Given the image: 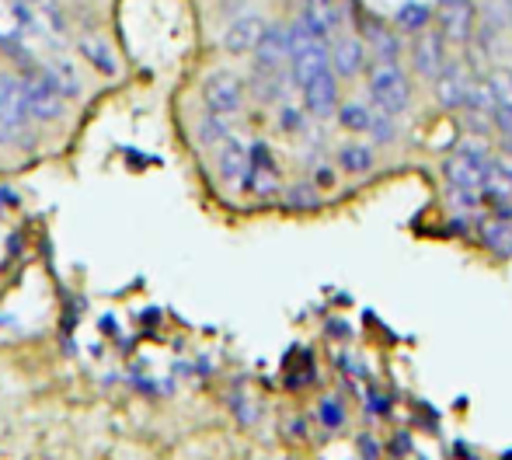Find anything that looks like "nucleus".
<instances>
[{
    "label": "nucleus",
    "instance_id": "nucleus-20",
    "mask_svg": "<svg viewBox=\"0 0 512 460\" xmlns=\"http://www.w3.org/2000/svg\"><path fill=\"white\" fill-rule=\"evenodd\" d=\"M485 81H488V88H492L495 109H509L512 112V67H495Z\"/></svg>",
    "mask_w": 512,
    "mask_h": 460
},
{
    "label": "nucleus",
    "instance_id": "nucleus-15",
    "mask_svg": "<svg viewBox=\"0 0 512 460\" xmlns=\"http://www.w3.org/2000/svg\"><path fill=\"white\" fill-rule=\"evenodd\" d=\"M39 74L42 81L49 84L53 91H60L67 102L81 98L84 84H81V70H77L74 60H49V63H39Z\"/></svg>",
    "mask_w": 512,
    "mask_h": 460
},
{
    "label": "nucleus",
    "instance_id": "nucleus-10",
    "mask_svg": "<svg viewBox=\"0 0 512 460\" xmlns=\"http://www.w3.org/2000/svg\"><path fill=\"white\" fill-rule=\"evenodd\" d=\"M411 63H415V74H422L432 81L446 63V39L443 35L422 28V32L415 35V42H411Z\"/></svg>",
    "mask_w": 512,
    "mask_h": 460
},
{
    "label": "nucleus",
    "instance_id": "nucleus-3",
    "mask_svg": "<svg viewBox=\"0 0 512 460\" xmlns=\"http://www.w3.org/2000/svg\"><path fill=\"white\" fill-rule=\"evenodd\" d=\"M432 18H436L439 35H443L450 46H464V42H471V35H474L478 11H474L471 0H439Z\"/></svg>",
    "mask_w": 512,
    "mask_h": 460
},
{
    "label": "nucleus",
    "instance_id": "nucleus-2",
    "mask_svg": "<svg viewBox=\"0 0 512 460\" xmlns=\"http://www.w3.org/2000/svg\"><path fill=\"white\" fill-rule=\"evenodd\" d=\"M21 81H25V109H28V119L35 122H56L63 119L67 112V98L60 91H53L46 81H42L39 67H25L21 70Z\"/></svg>",
    "mask_w": 512,
    "mask_h": 460
},
{
    "label": "nucleus",
    "instance_id": "nucleus-6",
    "mask_svg": "<svg viewBox=\"0 0 512 460\" xmlns=\"http://www.w3.org/2000/svg\"><path fill=\"white\" fill-rule=\"evenodd\" d=\"M0 122L14 133V140H21L28 129V109H25V81L14 70H0Z\"/></svg>",
    "mask_w": 512,
    "mask_h": 460
},
{
    "label": "nucleus",
    "instance_id": "nucleus-25",
    "mask_svg": "<svg viewBox=\"0 0 512 460\" xmlns=\"http://www.w3.org/2000/svg\"><path fill=\"white\" fill-rule=\"evenodd\" d=\"M321 422H324V429H338L345 422V412H342V405H338L335 398H324L321 401Z\"/></svg>",
    "mask_w": 512,
    "mask_h": 460
},
{
    "label": "nucleus",
    "instance_id": "nucleus-9",
    "mask_svg": "<svg viewBox=\"0 0 512 460\" xmlns=\"http://www.w3.org/2000/svg\"><path fill=\"white\" fill-rule=\"evenodd\" d=\"M279 168L276 157H272L269 143H251L248 147V178H244V189H251L255 196H272L279 192Z\"/></svg>",
    "mask_w": 512,
    "mask_h": 460
},
{
    "label": "nucleus",
    "instance_id": "nucleus-7",
    "mask_svg": "<svg viewBox=\"0 0 512 460\" xmlns=\"http://www.w3.org/2000/svg\"><path fill=\"white\" fill-rule=\"evenodd\" d=\"M370 49L359 35H338L328 49V70L338 77V81H352L359 77L366 67H370Z\"/></svg>",
    "mask_w": 512,
    "mask_h": 460
},
{
    "label": "nucleus",
    "instance_id": "nucleus-11",
    "mask_svg": "<svg viewBox=\"0 0 512 460\" xmlns=\"http://www.w3.org/2000/svg\"><path fill=\"white\" fill-rule=\"evenodd\" d=\"M262 32H265V18H262V14H241V18L230 21L227 32H223V49H227L230 56L255 53Z\"/></svg>",
    "mask_w": 512,
    "mask_h": 460
},
{
    "label": "nucleus",
    "instance_id": "nucleus-16",
    "mask_svg": "<svg viewBox=\"0 0 512 460\" xmlns=\"http://www.w3.org/2000/svg\"><path fill=\"white\" fill-rule=\"evenodd\" d=\"M77 53H81V60H88V67L98 70L102 77L119 74V56H115V49L108 46L102 35H84V39L77 42Z\"/></svg>",
    "mask_w": 512,
    "mask_h": 460
},
{
    "label": "nucleus",
    "instance_id": "nucleus-17",
    "mask_svg": "<svg viewBox=\"0 0 512 460\" xmlns=\"http://www.w3.org/2000/svg\"><path fill=\"white\" fill-rule=\"evenodd\" d=\"M481 237H485V248L495 251V255H512V220L502 213V217H492L481 224Z\"/></svg>",
    "mask_w": 512,
    "mask_h": 460
},
{
    "label": "nucleus",
    "instance_id": "nucleus-27",
    "mask_svg": "<svg viewBox=\"0 0 512 460\" xmlns=\"http://www.w3.org/2000/svg\"><path fill=\"white\" fill-rule=\"evenodd\" d=\"M492 119H495V126H499V133L506 136V143H512V112L509 109H495Z\"/></svg>",
    "mask_w": 512,
    "mask_h": 460
},
{
    "label": "nucleus",
    "instance_id": "nucleus-12",
    "mask_svg": "<svg viewBox=\"0 0 512 460\" xmlns=\"http://www.w3.org/2000/svg\"><path fill=\"white\" fill-rule=\"evenodd\" d=\"M467 84H471V77L464 74V67L446 60L443 70L432 77V95H436V102L443 105V109H460L467 98Z\"/></svg>",
    "mask_w": 512,
    "mask_h": 460
},
{
    "label": "nucleus",
    "instance_id": "nucleus-28",
    "mask_svg": "<svg viewBox=\"0 0 512 460\" xmlns=\"http://www.w3.org/2000/svg\"><path fill=\"white\" fill-rule=\"evenodd\" d=\"M335 185V171L331 168H317L314 171V189H331Z\"/></svg>",
    "mask_w": 512,
    "mask_h": 460
},
{
    "label": "nucleus",
    "instance_id": "nucleus-21",
    "mask_svg": "<svg viewBox=\"0 0 512 460\" xmlns=\"http://www.w3.org/2000/svg\"><path fill=\"white\" fill-rule=\"evenodd\" d=\"M432 21V7L418 4V0H408V4H401L398 11V25L405 28V32H422L425 25Z\"/></svg>",
    "mask_w": 512,
    "mask_h": 460
},
{
    "label": "nucleus",
    "instance_id": "nucleus-23",
    "mask_svg": "<svg viewBox=\"0 0 512 460\" xmlns=\"http://www.w3.org/2000/svg\"><path fill=\"white\" fill-rule=\"evenodd\" d=\"M279 129H283V133H304V129H307V109L283 105V109H279Z\"/></svg>",
    "mask_w": 512,
    "mask_h": 460
},
{
    "label": "nucleus",
    "instance_id": "nucleus-1",
    "mask_svg": "<svg viewBox=\"0 0 512 460\" xmlns=\"http://www.w3.org/2000/svg\"><path fill=\"white\" fill-rule=\"evenodd\" d=\"M366 81H370V98L380 112L387 115H401L411 105V84L405 77V70L398 63H377L373 60L366 67Z\"/></svg>",
    "mask_w": 512,
    "mask_h": 460
},
{
    "label": "nucleus",
    "instance_id": "nucleus-26",
    "mask_svg": "<svg viewBox=\"0 0 512 460\" xmlns=\"http://www.w3.org/2000/svg\"><path fill=\"white\" fill-rule=\"evenodd\" d=\"M286 199H290V206H297V210H310V206H317L314 185H297V189L286 192Z\"/></svg>",
    "mask_w": 512,
    "mask_h": 460
},
{
    "label": "nucleus",
    "instance_id": "nucleus-29",
    "mask_svg": "<svg viewBox=\"0 0 512 460\" xmlns=\"http://www.w3.org/2000/svg\"><path fill=\"white\" fill-rule=\"evenodd\" d=\"M25 4H32V7H46V4H56V0H25Z\"/></svg>",
    "mask_w": 512,
    "mask_h": 460
},
{
    "label": "nucleus",
    "instance_id": "nucleus-30",
    "mask_svg": "<svg viewBox=\"0 0 512 460\" xmlns=\"http://www.w3.org/2000/svg\"><path fill=\"white\" fill-rule=\"evenodd\" d=\"M307 4H317V7H331L335 0H307Z\"/></svg>",
    "mask_w": 512,
    "mask_h": 460
},
{
    "label": "nucleus",
    "instance_id": "nucleus-24",
    "mask_svg": "<svg viewBox=\"0 0 512 460\" xmlns=\"http://www.w3.org/2000/svg\"><path fill=\"white\" fill-rule=\"evenodd\" d=\"M366 133H373V140H380V143H391L394 140V115H387V112H373V119H370V129Z\"/></svg>",
    "mask_w": 512,
    "mask_h": 460
},
{
    "label": "nucleus",
    "instance_id": "nucleus-18",
    "mask_svg": "<svg viewBox=\"0 0 512 460\" xmlns=\"http://www.w3.org/2000/svg\"><path fill=\"white\" fill-rule=\"evenodd\" d=\"M338 164H342V171H349V175H366V171L377 164V157H373V147H366V143H345V147L338 150Z\"/></svg>",
    "mask_w": 512,
    "mask_h": 460
},
{
    "label": "nucleus",
    "instance_id": "nucleus-4",
    "mask_svg": "<svg viewBox=\"0 0 512 460\" xmlns=\"http://www.w3.org/2000/svg\"><path fill=\"white\" fill-rule=\"evenodd\" d=\"M203 102H206L209 112L223 115V119L237 115V112H241V105H244L241 77L230 74V70H216V74H209L206 84H203Z\"/></svg>",
    "mask_w": 512,
    "mask_h": 460
},
{
    "label": "nucleus",
    "instance_id": "nucleus-13",
    "mask_svg": "<svg viewBox=\"0 0 512 460\" xmlns=\"http://www.w3.org/2000/svg\"><path fill=\"white\" fill-rule=\"evenodd\" d=\"M304 109L314 115V119H328L338 109V77L331 70L317 74L314 81H307L304 88Z\"/></svg>",
    "mask_w": 512,
    "mask_h": 460
},
{
    "label": "nucleus",
    "instance_id": "nucleus-14",
    "mask_svg": "<svg viewBox=\"0 0 512 460\" xmlns=\"http://www.w3.org/2000/svg\"><path fill=\"white\" fill-rule=\"evenodd\" d=\"M216 168H220L223 182L234 185V189H244V178H248V143L227 136L220 143V154H216Z\"/></svg>",
    "mask_w": 512,
    "mask_h": 460
},
{
    "label": "nucleus",
    "instance_id": "nucleus-5",
    "mask_svg": "<svg viewBox=\"0 0 512 460\" xmlns=\"http://www.w3.org/2000/svg\"><path fill=\"white\" fill-rule=\"evenodd\" d=\"M443 171H446V182H450L453 189L481 192L485 175H488V154L485 150H474V147H460L453 157H446Z\"/></svg>",
    "mask_w": 512,
    "mask_h": 460
},
{
    "label": "nucleus",
    "instance_id": "nucleus-8",
    "mask_svg": "<svg viewBox=\"0 0 512 460\" xmlns=\"http://www.w3.org/2000/svg\"><path fill=\"white\" fill-rule=\"evenodd\" d=\"M286 67H290V35L283 25H265L255 46V70L258 74H283Z\"/></svg>",
    "mask_w": 512,
    "mask_h": 460
},
{
    "label": "nucleus",
    "instance_id": "nucleus-22",
    "mask_svg": "<svg viewBox=\"0 0 512 460\" xmlns=\"http://www.w3.org/2000/svg\"><path fill=\"white\" fill-rule=\"evenodd\" d=\"M227 136H230V126H227V119H223V115L209 112V115L199 119V140H203L206 147H220Z\"/></svg>",
    "mask_w": 512,
    "mask_h": 460
},
{
    "label": "nucleus",
    "instance_id": "nucleus-19",
    "mask_svg": "<svg viewBox=\"0 0 512 460\" xmlns=\"http://www.w3.org/2000/svg\"><path fill=\"white\" fill-rule=\"evenodd\" d=\"M335 112H338L342 129H349V133H366V129H370L373 109L366 102H345V105H338Z\"/></svg>",
    "mask_w": 512,
    "mask_h": 460
}]
</instances>
